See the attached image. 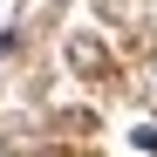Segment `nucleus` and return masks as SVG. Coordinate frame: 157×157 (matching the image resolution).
<instances>
[{
	"label": "nucleus",
	"mask_w": 157,
	"mask_h": 157,
	"mask_svg": "<svg viewBox=\"0 0 157 157\" xmlns=\"http://www.w3.org/2000/svg\"><path fill=\"white\" fill-rule=\"evenodd\" d=\"M137 144H144V150H157V130H137Z\"/></svg>",
	"instance_id": "obj_1"
}]
</instances>
